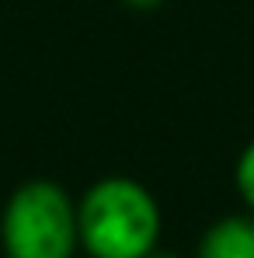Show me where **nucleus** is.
Masks as SVG:
<instances>
[{"instance_id": "nucleus-1", "label": "nucleus", "mask_w": 254, "mask_h": 258, "mask_svg": "<svg viewBox=\"0 0 254 258\" xmlns=\"http://www.w3.org/2000/svg\"><path fill=\"white\" fill-rule=\"evenodd\" d=\"M77 230L91 258H146L160 241V206L136 178L108 174L77 203Z\"/></svg>"}, {"instance_id": "nucleus-2", "label": "nucleus", "mask_w": 254, "mask_h": 258, "mask_svg": "<svg viewBox=\"0 0 254 258\" xmlns=\"http://www.w3.org/2000/svg\"><path fill=\"white\" fill-rule=\"evenodd\" d=\"M0 244L7 258H73L80 244L77 203L49 178L18 185L0 213Z\"/></svg>"}, {"instance_id": "nucleus-3", "label": "nucleus", "mask_w": 254, "mask_h": 258, "mask_svg": "<svg viewBox=\"0 0 254 258\" xmlns=\"http://www.w3.org/2000/svg\"><path fill=\"white\" fill-rule=\"evenodd\" d=\"M199 258H254V213H230L209 223Z\"/></svg>"}, {"instance_id": "nucleus-4", "label": "nucleus", "mask_w": 254, "mask_h": 258, "mask_svg": "<svg viewBox=\"0 0 254 258\" xmlns=\"http://www.w3.org/2000/svg\"><path fill=\"white\" fill-rule=\"evenodd\" d=\"M233 181H237V192L240 199L247 203V210L254 213V140L240 150L237 157V171H233Z\"/></svg>"}, {"instance_id": "nucleus-5", "label": "nucleus", "mask_w": 254, "mask_h": 258, "mask_svg": "<svg viewBox=\"0 0 254 258\" xmlns=\"http://www.w3.org/2000/svg\"><path fill=\"white\" fill-rule=\"evenodd\" d=\"M126 7H132V11H157L160 4H167V0H122Z\"/></svg>"}, {"instance_id": "nucleus-6", "label": "nucleus", "mask_w": 254, "mask_h": 258, "mask_svg": "<svg viewBox=\"0 0 254 258\" xmlns=\"http://www.w3.org/2000/svg\"><path fill=\"white\" fill-rule=\"evenodd\" d=\"M146 258H178V255H171V251H157V248H153V251H150Z\"/></svg>"}]
</instances>
